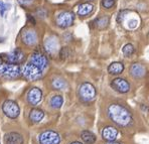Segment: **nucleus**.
Segmentation results:
<instances>
[{"label": "nucleus", "instance_id": "12", "mask_svg": "<svg viewBox=\"0 0 149 144\" xmlns=\"http://www.w3.org/2000/svg\"><path fill=\"white\" fill-rule=\"evenodd\" d=\"M45 49L49 54H54L58 51V41L54 36H49L45 41Z\"/></svg>", "mask_w": 149, "mask_h": 144}, {"label": "nucleus", "instance_id": "22", "mask_svg": "<svg viewBox=\"0 0 149 144\" xmlns=\"http://www.w3.org/2000/svg\"><path fill=\"white\" fill-rule=\"evenodd\" d=\"M63 103V99L62 96H60V95L54 96V97L50 99V106L54 109H60L61 107H62Z\"/></svg>", "mask_w": 149, "mask_h": 144}, {"label": "nucleus", "instance_id": "16", "mask_svg": "<svg viewBox=\"0 0 149 144\" xmlns=\"http://www.w3.org/2000/svg\"><path fill=\"white\" fill-rule=\"evenodd\" d=\"M5 141L8 144H22L23 138L16 132H10L5 135Z\"/></svg>", "mask_w": 149, "mask_h": 144}, {"label": "nucleus", "instance_id": "4", "mask_svg": "<svg viewBox=\"0 0 149 144\" xmlns=\"http://www.w3.org/2000/svg\"><path fill=\"white\" fill-rule=\"evenodd\" d=\"M21 74H22L27 80L34 81L37 79L41 78L42 76V71L39 67H37L36 65H34L31 63H28L25 65H23L21 67Z\"/></svg>", "mask_w": 149, "mask_h": 144}, {"label": "nucleus", "instance_id": "21", "mask_svg": "<svg viewBox=\"0 0 149 144\" xmlns=\"http://www.w3.org/2000/svg\"><path fill=\"white\" fill-rule=\"evenodd\" d=\"M109 24V17L107 15L101 16L99 18H97L95 20V25L96 27H98L99 29H103V28L107 27V25Z\"/></svg>", "mask_w": 149, "mask_h": 144}, {"label": "nucleus", "instance_id": "7", "mask_svg": "<svg viewBox=\"0 0 149 144\" xmlns=\"http://www.w3.org/2000/svg\"><path fill=\"white\" fill-rule=\"evenodd\" d=\"M74 15L71 11H63L56 17V24L62 28L70 27L74 23Z\"/></svg>", "mask_w": 149, "mask_h": 144}, {"label": "nucleus", "instance_id": "3", "mask_svg": "<svg viewBox=\"0 0 149 144\" xmlns=\"http://www.w3.org/2000/svg\"><path fill=\"white\" fill-rule=\"evenodd\" d=\"M79 97L84 102H91L96 97V89L90 83H84L79 89Z\"/></svg>", "mask_w": 149, "mask_h": 144}, {"label": "nucleus", "instance_id": "19", "mask_svg": "<svg viewBox=\"0 0 149 144\" xmlns=\"http://www.w3.org/2000/svg\"><path fill=\"white\" fill-rule=\"evenodd\" d=\"M94 9V6L93 4L91 3H83L79 6V9H78V14L80 16H86V15L90 14Z\"/></svg>", "mask_w": 149, "mask_h": 144}, {"label": "nucleus", "instance_id": "10", "mask_svg": "<svg viewBox=\"0 0 149 144\" xmlns=\"http://www.w3.org/2000/svg\"><path fill=\"white\" fill-rule=\"evenodd\" d=\"M42 99V92L40 89L33 87L27 93V101L31 106H36L41 101Z\"/></svg>", "mask_w": 149, "mask_h": 144}, {"label": "nucleus", "instance_id": "9", "mask_svg": "<svg viewBox=\"0 0 149 144\" xmlns=\"http://www.w3.org/2000/svg\"><path fill=\"white\" fill-rule=\"evenodd\" d=\"M4 60H5L6 63H9V64L18 65L20 63H22V61L24 60V54H23V51L20 49H15L10 54H6Z\"/></svg>", "mask_w": 149, "mask_h": 144}, {"label": "nucleus", "instance_id": "1", "mask_svg": "<svg viewBox=\"0 0 149 144\" xmlns=\"http://www.w3.org/2000/svg\"><path fill=\"white\" fill-rule=\"evenodd\" d=\"M108 115L112 121L119 126H128L132 122L130 111L119 104H111L108 108Z\"/></svg>", "mask_w": 149, "mask_h": 144}, {"label": "nucleus", "instance_id": "29", "mask_svg": "<svg viewBox=\"0 0 149 144\" xmlns=\"http://www.w3.org/2000/svg\"><path fill=\"white\" fill-rule=\"evenodd\" d=\"M71 144H83V143H81V142H79V141H74V142H72Z\"/></svg>", "mask_w": 149, "mask_h": 144}, {"label": "nucleus", "instance_id": "25", "mask_svg": "<svg viewBox=\"0 0 149 144\" xmlns=\"http://www.w3.org/2000/svg\"><path fill=\"white\" fill-rule=\"evenodd\" d=\"M114 4H115V0H102V5H103V7L107 8V9H109V8L113 7Z\"/></svg>", "mask_w": 149, "mask_h": 144}, {"label": "nucleus", "instance_id": "11", "mask_svg": "<svg viewBox=\"0 0 149 144\" xmlns=\"http://www.w3.org/2000/svg\"><path fill=\"white\" fill-rule=\"evenodd\" d=\"M111 86L114 90L119 92V93H127V92L130 90V85H129V83L127 82L125 79H122V78H117V79H115V80H113L112 81Z\"/></svg>", "mask_w": 149, "mask_h": 144}, {"label": "nucleus", "instance_id": "17", "mask_svg": "<svg viewBox=\"0 0 149 144\" xmlns=\"http://www.w3.org/2000/svg\"><path fill=\"white\" fill-rule=\"evenodd\" d=\"M45 117V113L40 109H32L29 113V119L30 121H32L33 123H38Z\"/></svg>", "mask_w": 149, "mask_h": 144}, {"label": "nucleus", "instance_id": "28", "mask_svg": "<svg viewBox=\"0 0 149 144\" xmlns=\"http://www.w3.org/2000/svg\"><path fill=\"white\" fill-rule=\"evenodd\" d=\"M106 144H121V143H119V142H115V141H110V142H108V143H106Z\"/></svg>", "mask_w": 149, "mask_h": 144}, {"label": "nucleus", "instance_id": "6", "mask_svg": "<svg viewBox=\"0 0 149 144\" xmlns=\"http://www.w3.org/2000/svg\"><path fill=\"white\" fill-rule=\"evenodd\" d=\"M2 110H3L4 114L7 117L11 118V119H15L19 116L20 113V109L19 106L17 105L16 102L11 101V100H7L2 105Z\"/></svg>", "mask_w": 149, "mask_h": 144}, {"label": "nucleus", "instance_id": "14", "mask_svg": "<svg viewBox=\"0 0 149 144\" xmlns=\"http://www.w3.org/2000/svg\"><path fill=\"white\" fill-rule=\"evenodd\" d=\"M22 41L26 45H34L37 41L36 32L32 29H27L22 33Z\"/></svg>", "mask_w": 149, "mask_h": 144}, {"label": "nucleus", "instance_id": "13", "mask_svg": "<svg viewBox=\"0 0 149 144\" xmlns=\"http://www.w3.org/2000/svg\"><path fill=\"white\" fill-rule=\"evenodd\" d=\"M118 136V130L113 126H107L102 131V137L106 141H114Z\"/></svg>", "mask_w": 149, "mask_h": 144}, {"label": "nucleus", "instance_id": "15", "mask_svg": "<svg viewBox=\"0 0 149 144\" xmlns=\"http://www.w3.org/2000/svg\"><path fill=\"white\" fill-rule=\"evenodd\" d=\"M146 73V70L144 67V65L140 64H133L130 67V74L131 76L135 78H142L144 77Z\"/></svg>", "mask_w": 149, "mask_h": 144}, {"label": "nucleus", "instance_id": "2", "mask_svg": "<svg viewBox=\"0 0 149 144\" xmlns=\"http://www.w3.org/2000/svg\"><path fill=\"white\" fill-rule=\"evenodd\" d=\"M21 75V67L16 64L0 63V76L4 78L15 79Z\"/></svg>", "mask_w": 149, "mask_h": 144}, {"label": "nucleus", "instance_id": "27", "mask_svg": "<svg viewBox=\"0 0 149 144\" xmlns=\"http://www.w3.org/2000/svg\"><path fill=\"white\" fill-rule=\"evenodd\" d=\"M8 7H9V6L6 5V4H4L2 1H0V15H3L4 11H6Z\"/></svg>", "mask_w": 149, "mask_h": 144}, {"label": "nucleus", "instance_id": "23", "mask_svg": "<svg viewBox=\"0 0 149 144\" xmlns=\"http://www.w3.org/2000/svg\"><path fill=\"white\" fill-rule=\"evenodd\" d=\"M52 88L56 89V90H63V89H65V87H67V83H65V81L63 80V79H61V78L54 79V80L52 81Z\"/></svg>", "mask_w": 149, "mask_h": 144}, {"label": "nucleus", "instance_id": "5", "mask_svg": "<svg viewBox=\"0 0 149 144\" xmlns=\"http://www.w3.org/2000/svg\"><path fill=\"white\" fill-rule=\"evenodd\" d=\"M38 141L40 144H60L61 136L56 131L47 130L39 134Z\"/></svg>", "mask_w": 149, "mask_h": 144}, {"label": "nucleus", "instance_id": "20", "mask_svg": "<svg viewBox=\"0 0 149 144\" xmlns=\"http://www.w3.org/2000/svg\"><path fill=\"white\" fill-rule=\"evenodd\" d=\"M81 137H82V140L86 144H93L96 142L95 134H93L90 131H83L82 134H81Z\"/></svg>", "mask_w": 149, "mask_h": 144}, {"label": "nucleus", "instance_id": "18", "mask_svg": "<svg viewBox=\"0 0 149 144\" xmlns=\"http://www.w3.org/2000/svg\"><path fill=\"white\" fill-rule=\"evenodd\" d=\"M124 70V65L122 63L116 62V63H112V64L108 67V72L111 75H119L123 72Z\"/></svg>", "mask_w": 149, "mask_h": 144}, {"label": "nucleus", "instance_id": "26", "mask_svg": "<svg viewBox=\"0 0 149 144\" xmlns=\"http://www.w3.org/2000/svg\"><path fill=\"white\" fill-rule=\"evenodd\" d=\"M69 54H70V51H69V49H68V47H63V49H62V51H61V52H60V56H62L63 60V58H68V56H69Z\"/></svg>", "mask_w": 149, "mask_h": 144}, {"label": "nucleus", "instance_id": "24", "mask_svg": "<svg viewBox=\"0 0 149 144\" xmlns=\"http://www.w3.org/2000/svg\"><path fill=\"white\" fill-rule=\"evenodd\" d=\"M134 51H135L134 47H133L132 45H130V43L126 45L123 47V54H125V56H127V58H129V56H132V54H134Z\"/></svg>", "mask_w": 149, "mask_h": 144}, {"label": "nucleus", "instance_id": "8", "mask_svg": "<svg viewBox=\"0 0 149 144\" xmlns=\"http://www.w3.org/2000/svg\"><path fill=\"white\" fill-rule=\"evenodd\" d=\"M30 63L36 65L37 67L43 71L47 69V67L49 65V61H47V56L42 54L41 51H36L32 54L31 58H30Z\"/></svg>", "mask_w": 149, "mask_h": 144}]
</instances>
